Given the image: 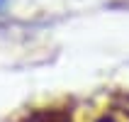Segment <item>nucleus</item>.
Masks as SVG:
<instances>
[{
  "mask_svg": "<svg viewBox=\"0 0 129 122\" xmlns=\"http://www.w3.org/2000/svg\"><path fill=\"white\" fill-rule=\"evenodd\" d=\"M7 5V0H0V10H3V7H5Z\"/></svg>",
  "mask_w": 129,
  "mask_h": 122,
  "instance_id": "obj_1",
  "label": "nucleus"
}]
</instances>
